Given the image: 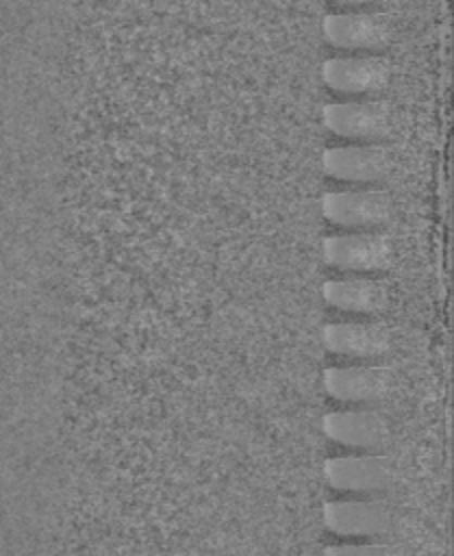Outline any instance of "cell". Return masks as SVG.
<instances>
[{
    "label": "cell",
    "instance_id": "obj_7",
    "mask_svg": "<svg viewBox=\"0 0 454 556\" xmlns=\"http://www.w3.org/2000/svg\"><path fill=\"white\" fill-rule=\"evenodd\" d=\"M324 526L339 536H380L389 532L393 513L382 500H337L321 508Z\"/></svg>",
    "mask_w": 454,
    "mask_h": 556
},
{
    "label": "cell",
    "instance_id": "obj_5",
    "mask_svg": "<svg viewBox=\"0 0 454 556\" xmlns=\"http://www.w3.org/2000/svg\"><path fill=\"white\" fill-rule=\"evenodd\" d=\"M326 482L337 491L348 493H384L395 482V467L389 456L361 454L337 456L324 463Z\"/></svg>",
    "mask_w": 454,
    "mask_h": 556
},
{
    "label": "cell",
    "instance_id": "obj_4",
    "mask_svg": "<svg viewBox=\"0 0 454 556\" xmlns=\"http://www.w3.org/2000/svg\"><path fill=\"white\" fill-rule=\"evenodd\" d=\"M324 126L345 139L382 141L391 132V109L382 100H343L326 104Z\"/></svg>",
    "mask_w": 454,
    "mask_h": 556
},
{
    "label": "cell",
    "instance_id": "obj_6",
    "mask_svg": "<svg viewBox=\"0 0 454 556\" xmlns=\"http://www.w3.org/2000/svg\"><path fill=\"white\" fill-rule=\"evenodd\" d=\"M391 67L387 59L378 54H348L328 59L321 65V80L337 93L345 96H371L387 87Z\"/></svg>",
    "mask_w": 454,
    "mask_h": 556
},
{
    "label": "cell",
    "instance_id": "obj_3",
    "mask_svg": "<svg viewBox=\"0 0 454 556\" xmlns=\"http://www.w3.org/2000/svg\"><path fill=\"white\" fill-rule=\"evenodd\" d=\"M393 202L380 189L332 191L321 198V215L326 222L345 230H371L389 222Z\"/></svg>",
    "mask_w": 454,
    "mask_h": 556
},
{
    "label": "cell",
    "instance_id": "obj_13",
    "mask_svg": "<svg viewBox=\"0 0 454 556\" xmlns=\"http://www.w3.org/2000/svg\"><path fill=\"white\" fill-rule=\"evenodd\" d=\"M326 554H358V556H382V554H391L395 552L393 547L389 545H382V543H361V545H332V547H326L324 549Z\"/></svg>",
    "mask_w": 454,
    "mask_h": 556
},
{
    "label": "cell",
    "instance_id": "obj_10",
    "mask_svg": "<svg viewBox=\"0 0 454 556\" xmlns=\"http://www.w3.org/2000/svg\"><path fill=\"white\" fill-rule=\"evenodd\" d=\"M321 339L328 352L352 358H378L391 350V332L374 321L326 324Z\"/></svg>",
    "mask_w": 454,
    "mask_h": 556
},
{
    "label": "cell",
    "instance_id": "obj_11",
    "mask_svg": "<svg viewBox=\"0 0 454 556\" xmlns=\"http://www.w3.org/2000/svg\"><path fill=\"white\" fill-rule=\"evenodd\" d=\"M321 430L328 439L354 450H376L389 437V424L376 410L328 413L321 419Z\"/></svg>",
    "mask_w": 454,
    "mask_h": 556
},
{
    "label": "cell",
    "instance_id": "obj_12",
    "mask_svg": "<svg viewBox=\"0 0 454 556\" xmlns=\"http://www.w3.org/2000/svg\"><path fill=\"white\" fill-rule=\"evenodd\" d=\"M324 300L345 313L376 315L387 306V287L374 278H343L328 280L321 287Z\"/></svg>",
    "mask_w": 454,
    "mask_h": 556
},
{
    "label": "cell",
    "instance_id": "obj_1",
    "mask_svg": "<svg viewBox=\"0 0 454 556\" xmlns=\"http://www.w3.org/2000/svg\"><path fill=\"white\" fill-rule=\"evenodd\" d=\"M328 265L341 271H382L393 263V243L378 230H350L345 235H330L321 243Z\"/></svg>",
    "mask_w": 454,
    "mask_h": 556
},
{
    "label": "cell",
    "instance_id": "obj_2",
    "mask_svg": "<svg viewBox=\"0 0 454 556\" xmlns=\"http://www.w3.org/2000/svg\"><path fill=\"white\" fill-rule=\"evenodd\" d=\"M321 33L332 48L348 52H376L393 37L389 17L376 11L330 13L321 22Z\"/></svg>",
    "mask_w": 454,
    "mask_h": 556
},
{
    "label": "cell",
    "instance_id": "obj_8",
    "mask_svg": "<svg viewBox=\"0 0 454 556\" xmlns=\"http://www.w3.org/2000/svg\"><path fill=\"white\" fill-rule=\"evenodd\" d=\"M324 172L345 182H376L391 169V154L378 141L328 148L321 156Z\"/></svg>",
    "mask_w": 454,
    "mask_h": 556
},
{
    "label": "cell",
    "instance_id": "obj_14",
    "mask_svg": "<svg viewBox=\"0 0 454 556\" xmlns=\"http://www.w3.org/2000/svg\"><path fill=\"white\" fill-rule=\"evenodd\" d=\"M339 7H348V9H365V7H374L380 4L384 0H332Z\"/></svg>",
    "mask_w": 454,
    "mask_h": 556
},
{
    "label": "cell",
    "instance_id": "obj_9",
    "mask_svg": "<svg viewBox=\"0 0 454 556\" xmlns=\"http://www.w3.org/2000/svg\"><path fill=\"white\" fill-rule=\"evenodd\" d=\"M393 374L384 365L330 367L324 371V389L343 404H374L391 391Z\"/></svg>",
    "mask_w": 454,
    "mask_h": 556
}]
</instances>
